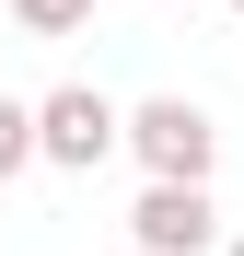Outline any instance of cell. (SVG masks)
Here are the masks:
<instances>
[{
  "instance_id": "5",
  "label": "cell",
  "mask_w": 244,
  "mask_h": 256,
  "mask_svg": "<svg viewBox=\"0 0 244 256\" xmlns=\"http://www.w3.org/2000/svg\"><path fill=\"white\" fill-rule=\"evenodd\" d=\"M23 163H47V152H35V105L0 94V175H23Z\"/></svg>"
},
{
  "instance_id": "2",
  "label": "cell",
  "mask_w": 244,
  "mask_h": 256,
  "mask_svg": "<svg viewBox=\"0 0 244 256\" xmlns=\"http://www.w3.org/2000/svg\"><path fill=\"white\" fill-rule=\"evenodd\" d=\"M35 152L70 163V175H93L105 152H128V116H116L93 82H58V94H35Z\"/></svg>"
},
{
  "instance_id": "8",
  "label": "cell",
  "mask_w": 244,
  "mask_h": 256,
  "mask_svg": "<svg viewBox=\"0 0 244 256\" xmlns=\"http://www.w3.org/2000/svg\"><path fill=\"white\" fill-rule=\"evenodd\" d=\"M128 256H140V244H128Z\"/></svg>"
},
{
  "instance_id": "3",
  "label": "cell",
  "mask_w": 244,
  "mask_h": 256,
  "mask_svg": "<svg viewBox=\"0 0 244 256\" xmlns=\"http://www.w3.org/2000/svg\"><path fill=\"white\" fill-rule=\"evenodd\" d=\"M128 244H140V256H210V244H221V210H210V186H186V175H151V186H140V210H128Z\"/></svg>"
},
{
  "instance_id": "6",
  "label": "cell",
  "mask_w": 244,
  "mask_h": 256,
  "mask_svg": "<svg viewBox=\"0 0 244 256\" xmlns=\"http://www.w3.org/2000/svg\"><path fill=\"white\" fill-rule=\"evenodd\" d=\"M221 256H244V233H233V244H221Z\"/></svg>"
},
{
  "instance_id": "7",
  "label": "cell",
  "mask_w": 244,
  "mask_h": 256,
  "mask_svg": "<svg viewBox=\"0 0 244 256\" xmlns=\"http://www.w3.org/2000/svg\"><path fill=\"white\" fill-rule=\"evenodd\" d=\"M233 12H244V0H233Z\"/></svg>"
},
{
  "instance_id": "4",
  "label": "cell",
  "mask_w": 244,
  "mask_h": 256,
  "mask_svg": "<svg viewBox=\"0 0 244 256\" xmlns=\"http://www.w3.org/2000/svg\"><path fill=\"white\" fill-rule=\"evenodd\" d=\"M0 12H12L23 35H81V24H93V0H0Z\"/></svg>"
},
{
  "instance_id": "1",
  "label": "cell",
  "mask_w": 244,
  "mask_h": 256,
  "mask_svg": "<svg viewBox=\"0 0 244 256\" xmlns=\"http://www.w3.org/2000/svg\"><path fill=\"white\" fill-rule=\"evenodd\" d=\"M128 152H140V175H186V186H210V163H221V128H210V105H186V94H151V105H128Z\"/></svg>"
}]
</instances>
